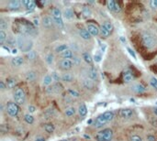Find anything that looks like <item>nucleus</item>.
<instances>
[{"label": "nucleus", "instance_id": "nucleus-1", "mask_svg": "<svg viewBox=\"0 0 157 141\" xmlns=\"http://www.w3.org/2000/svg\"><path fill=\"white\" fill-rule=\"evenodd\" d=\"M17 46L20 47V49H21V50L25 52L30 51V49L32 47V42L29 40L26 39L24 36H20L17 38Z\"/></svg>", "mask_w": 157, "mask_h": 141}, {"label": "nucleus", "instance_id": "nucleus-2", "mask_svg": "<svg viewBox=\"0 0 157 141\" xmlns=\"http://www.w3.org/2000/svg\"><path fill=\"white\" fill-rule=\"evenodd\" d=\"M113 136V132L110 128H106L100 132L97 133V141H110Z\"/></svg>", "mask_w": 157, "mask_h": 141}, {"label": "nucleus", "instance_id": "nucleus-3", "mask_svg": "<svg viewBox=\"0 0 157 141\" xmlns=\"http://www.w3.org/2000/svg\"><path fill=\"white\" fill-rule=\"evenodd\" d=\"M14 100L17 104H23L26 100V95L22 88H17L14 92Z\"/></svg>", "mask_w": 157, "mask_h": 141}, {"label": "nucleus", "instance_id": "nucleus-4", "mask_svg": "<svg viewBox=\"0 0 157 141\" xmlns=\"http://www.w3.org/2000/svg\"><path fill=\"white\" fill-rule=\"evenodd\" d=\"M143 44L148 49H152L155 46V40L153 36L148 32H145L143 34Z\"/></svg>", "mask_w": 157, "mask_h": 141}, {"label": "nucleus", "instance_id": "nucleus-5", "mask_svg": "<svg viewBox=\"0 0 157 141\" xmlns=\"http://www.w3.org/2000/svg\"><path fill=\"white\" fill-rule=\"evenodd\" d=\"M7 111L8 113L11 116H16L20 112V108H19V105H17L16 103H12L9 102L7 104Z\"/></svg>", "mask_w": 157, "mask_h": 141}, {"label": "nucleus", "instance_id": "nucleus-6", "mask_svg": "<svg viewBox=\"0 0 157 141\" xmlns=\"http://www.w3.org/2000/svg\"><path fill=\"white\" fill-rule=\"evenodd\" d=\"M63 91V85L60 82H56L52 86L49 87L47 89L48 94H59Z\"/></svg>", "mask_w": 157, "mask_h": 141}, {"label": "nucleus", "instance_id": "nucleus-7", "mask_svg": "<svg viewBox=\"0 0 157 141\" xmlns=\"http://www.w3.org/2000/svg\"><path fill=\"white\" fill-rule=\"evenodd\" d=\"M107 123H109V121L107 120V118L105 117L104 115L102 114V115L98 116L96 118L95 123H94V126H95L96 128H101V127H103L104 125H106Z\"/></svg>", "mask_w": 157, "mask_h": 141}, {"label": "nucleus", "instance_id": "nucleus-8", "mask_svg": "<svg viewBox=\"0 0 157 141\" xmlns=\"http://www.w3.org/2000/svg\"><path fill=\"white\" fill-rule=\"evenodd\" d=\"M73 64L74 62L71 61V60H66V59H63L59 63V66L62 70H70L72 67H73Z\"/></svg>", "mask_w": 157, "mask_h": 141}, {"label": "nucleus", "instance_id": "nucleus-9", "mask_svg": "<svg viewBox=\"0 0 157 141\" xmlns=\"http://www.w3.org/2000/svg\"><path fill=\"white\" fill-rule=\"evenodd\" d=\"M86 29L88 30V32L92 35V36H97L100 33V29L94 24H87Z\"/></svg>", "mask_w": 157, "mask_h": 141}, {"label": "nucleus", "instance_id": "nucleus-10", "mask_svg": "<svg viewBox=\"0 0 157 141\" xmlns=\"http://www.w3.org/2000/svg\"><path fill=\"white\" fill-rule=\"evenodd\" d=\"M51 16H52V20H62V12L59 8H54L51 10Z\"/></svg>", "mask_w": 157, "mask_h": 141}, {"label": "nucleus", "instance_id": "nucleus-11", "mask_svg": "<svg viewBox=\"0 0 157 141\" xmlns=\"http://www.w3.org/2000/svg\"><path fill=\"white\" fill-rule=\"evenodd\" d=\"M11 62L14 66L16 67H20L23 64L24 62V60L22 57H20V56H17V57H14L12 60H11Z\"/></svg>", "mask_w": 157, "mask_h": 141}, {"label": "nucleus", "instance_id": "nucleus-12", "mask_svg": "<svg viewBox=\"0 0 157 141\" xmlns=\"http://www.w3.org/2000/svg\"><path fill=\"white\" fill-rule=\"evenodd\" d=\"M132 110L131 109H121L119 111V116L123 118H130L132 116Z\"/></svg>", "mask_w": 157, "mask_h": 141}, {"label": "nucleus", "instance_id": "nucleus-13", "mask_svg": "<svg viewBox=\"0 0 157 141\" xmlns=\"http://www.w3.org/2000/svg\"><path fill=\"white\" fill-rule=\"evenodd\" d=\"M20 4H21V2H20L19 0H11V1H9V3L8 4V7L10 9H17L20 7Z\"/></svg>", "mask_w": 157, "mask_h": 141}, {"label": "nucleus", "instance_id": "nucleus-14", "mask_svg": "<svg viewBox=\"0 0 157 141\" xmlns=\"http://www.w3.org/2000/svg\"><path fill=\"white\" fill-rule=\"evenodd\" d=\"M79 34H80L81 38L84 39V40H90V38H91V34L88 32V30H87V29H85V28L80 29Z\"/></svg>", "mask_w": 157, "mask_h": 141}, {"label": "nucleus", "instance_id": "nucleus-15", "mask_svg": "<svg viewBox=\"0 0 157 141\" xmlns=\"http://www.w3.org/2000/svg\"><path fill=\"white\" fill-rule=\"evenodd\" d=\"M132 90H133L135 93H137V94H143V93L145 91V88H144L143 85L138 83V84H135V85L132 86Z\"/></svg>", "mask_w": 157, "mask_h": 141}, {"label": "nucleus", "instance_id": "nucleus-16", "mask_svg": "<svg viewBox=\"0 0 157 141\" xmlns=\"http://www.w3.org/2000/svg\"><path fill=\"white\" fill-rule=\"evenodd\" d=\"M123 81H124V82H127V83L133 81V75L131 74V72H129V70H127V72L124 73V74H123Z\"/></svg>", "mask_w": 157, "mask_h": 141}, {"label": "nucleus", "instance_id": "nucleus-17", "mask_svg": "<svg viewBox=\"0 0 157 141\" xmlns=\"http://www.w3.org/2000/svg\"><path fill=\"white\" fill-rule=\"evenodd\" d=\"M36 78H37L36 73L32 72V70H30V72H28V73L26 74V79H27V81H29V82H33V81L36 80Z\"/></svg>", "mask_w": 157, "mask_h": 141}, {"label": "nucleus", "instance_id": "nucleus-18", "mask_svg": "<svg viewBox=\"0 0 157 141\" xmlns=\"http://www.w3.org/2000/svg\"><path fill=\"white\" fill-rule=\"evenodd\" d=\"M88 77L90 80L92 81H95L97 79V70L94 69V68H91L89 70H88Z\"/></svg>", "mask_w": 157, "mask_h": 141}, {"label": "nucleus", "instance_id": "nucleus-19", "mask_svg": "<svg viewBox=\"0 0 157 141\" xmlns=\"http://www.w3.org/2000/svg\"><path fill=\"white\" fill-rule=\"evenodd\" d=\"M61 56L63 58V59H66V60H69V59H71V58H73V56H74V54H73V51L71 50H65V51H63V52H62L61 53Z\"/></svg>", "mask_w": 157, "mask_h": 141}, {"label": "nucleus", "instance_id": "nucleus-20", "mask_svg": "<svg viewBox=\"0 0 157 141\" xmlns=\"http://www.w3.org/2000/svg\"><path fill=\"white\" fill-rule=\"evenodd\" d=\"M42 24L45 28H50L52 25V20L51 16H45L42 20Z\"/></svg>", "mask_w": 157, "mask_h": 141}, {"label": "nucleus", "instance_id": "nucleus-21", "mask_svg": "<svg viewBox=\"0 0 157 141\" xmlns=\"http://www.w3.org/2000/svg\"><path fill=\"white\" fill-rule=\"evenodd\" d=\"M74 75L72 74H64L63 76H62V80L66 82H71L74 81Z\"/></svg>", "mask_w": 157, "mask_h": 141}, {"label": "nucleus", "instance_id": "nucleus-22", "mask_svg": "<svg viewBox=\"0 0 157 141\" xmlns=\"http://www.w3.org/2000/svg\"><path fill=\"white\" fill-rule=\"evenodd\" d=\"M63 16H64L65 19L71 20V19H73V17H74V12H73L72 9L67 8V9H65V10L63 11Z\"/></svg>", "mask_w": 157, "mask_h": 141}, {"label": "nucleus", "instance_id": "nucleus-23", "mask_svg": "<svg viewBox=\"0 0 157 141\" xmlns=\"http://www.w3.org/2000/svg\"><path fill=\"white\" fill-rule=\"evenodd\" d=\"M83 84H84V86L86 88V89H92V88L94 87L93 81L90 80V79H85V80H84Z\"/></svg>", "mask_w": 157, "mask_h": 141}, {"label": "nucleus", "instance_id": "nucleus-24", "mask_svg": "<svg viewBox=\"0 0 157 141\" xmlns=\"http://www.w3.org/2000/svg\"><path fill=\"white\" fill-rule=\"evenodd\" d=\"M68 50V46L66 44H59L56 48H55V51L57 52V53H59V52H63L65 50Z\"/></svg>", "mask_w": 157, "mask_h": 141}, {"label": "nucleus", "instance_id": "nucleus-25", "mask_svg": "<svg viewBox=\"0 0 157 141\" xmlns=\"http://www.w3.org/2000/svg\"><path fill=\"white\" fill-rule=\"evenodd\" d=\"M78 113H79V115L81 116H85L86 114H87V108H86V106L85 105L83 104H81L80 106H79V108H78Z\"/></svg>", "mask_w": 157, "mask_h": 141}, {"label": "nucleus", "instance_id": "nucleus-26", "mask_svg": "<svg viewBox=\"0 0 157 141\" xmlns=\"http://www.w3.org/2000/svg\"><path fill=\"white\" fill-rule=\"evenodd\" d=\"M83 59L85 60V62L86 63H88V64H91L93 60H92V57L89 53H87V52H85V53L83 54Z\"/></svg>", "mask_w": 157, "mask_h": 141}, {"label": "nucleus", "instance_id": "nucleus-27", "mask_svg": "<svg viewBox=\"0 0 157 141\" xmlns=\"http://www.w3.org/2000/svg\"><path fill=\"white\" fill-rule=\"evenodd\" d=\"M36 52H35L34 50H30V51H29L28 53L26 54V57H27V59L29 60V61H33V60H35L36 59Z\"/></svg>", "mask_w": 157, "mask_h": 141}, {"label": "nucleus", "instance_id": "nucleus-28", "mask_svg": "<svg viewBox=\"0 0 157 141\" xmlns=\"http://www.w3.org/2000/svg\"><path fill=\"white\" fill-rule=\"evenodd\" d=\"M100 35L103 37V38H108L109 35H110V32L109 30H107L106 28H105L103 26L101 27L100 28Z\"/></svg>", "mask_w": 157, "mask_h": 141}, {"label": "nucleus", "instance_id": "nucleus-29", "mask_svg": "<svg viewBox=\"0 0 157 141\" xmlns=\"http://www.w3.org/2000/svg\"><path fill=\"white\" fill-rule=\"evenodd\" d=\"M75 107H68L66 110H65V116H72L75 114Z\"/></svg>", "mask_w": 157, "mask_h": 141}, {"label": "nucleus", "instance_id": "nucleus-30", "mask_svg": "<svg viewBox=\"0 0 157 141\" xmlns=\"http://www.w3.org/2000/svg\"><path fill=\"white\" fill-rule=\"evenodd\" d=\"M16 83H17V82H16V80L14 78H9V79L7 80V87L9 88V89H10V88L15 87Z\"/></svg>", "mask_w": 157, "mask_h": 141}, {"label": "nucleus", "instance_id": "nucleus-31", "mask_svg": "<svg viewBox=\"0 0 157 141\" xmlns=\"http://www.w3.org/2000/svg\"><path fill=\"white\" fill-rule=\"evenodd\" d=\"M104 116L107 118V120L109 121V122H110L113 118H114V113L113 112H111V111H108V112H105L104 114Z\"/></svg>", "mask_w": 157, "mask_h": 141}, {"label": "nucleus", "instance_id": "nucleus-32", "mask_svg": "<svg viewBox=\"0 0 157 141\" xmlns=\"http://www.w3.org/2000/svg\"><path fill=\"white\" fill-rule=\"evenodd\" d=\"M54 81L52 80V77L51 75H46L44 78H43V81H42V83L44 85H50L51 83V82Z\"/></svg>", "mask_w": 157, "mask_h": 141}, {"label": "nucleus", "instance_id": "nucleus-33", "mask_svg": "<svg viewBox=\"0 0 157 141\" xmlns=\"http://www.w3.org/2000/svg\"><path fill=\"white\" fill-rule=\"evenodd\" d=\"M44 129L48 133H52V132L54 131V126L52 125V124H46L44 126Z\"/></svg>", "mask_w": 157, "mask_h": 141}, {"label": "nucleus", "instance_id": "nucleus-34", "mask_svg": "<svg viewBox=\"0 0 157 141\" xmlns=\"http://www.w3.org/2000/svg\"><path fill=\"white\" fill-rule=\"evenodd\" d=\"M105 28H106L107 30H109L110 33H111V31L113 30V25L110 23V22H109V21H106V22H104V24L102 25Z\"/></svg>", "mask_w": 157, "mask_h": 141}, {"label": "nucleus", "instance_id": "nucleus-35", "mask_svg": "<svg viewBox=\"0 0 157 141\" xmlns=\"http://www.w3.org/2000/svg\"><path fill=\"white\" fill-rule=\"evenodd\" d=\"M8 28V23L5 21V20L1 19L0 20V29L1 31H5Z\"/></svg>", "mask_w": 157, "mask_h": 141}, {"label": "nucleus", "instance_id": "nucleus-36", "mask_svg": "<svg viewBox=\"0 0 157 141\" xmlns=\"http://www.w3.org/2000/svg\"><path fill=\"white\" fill-rule=\"evenodd\" d=\"M82 13H83V15H84L85 16H86V17L91 16V10H90L88 8H86V7L83 8V9H82Z\"/></svg>", "mask_w": 157, "mask_h": 141}, {"label": "nucleus", "instance_id": "nucleus-37", "mask_svg": "<svg viewBox=\"0 0 157 141\" xmlns=\"http://www.w3.org/2000/svg\"><path fill=\"white\" fill-rule=\"evenodd\" d=\"M7 40V34L5 31H0V43L4 44V42Z\"/></svg>", "mask_w": 157, "mask_h": 141}, {"label": "nucleus", "instance_id": "nucleus-38", "mask_svg": "<svg viewBox=\"0 0 157 141\" xmlns=\"http://www.w3.org/2000/svg\"><path fill=\"white\" fill-rule=\"evenodd\" d=\"M68 94H69V95H70V96H72V97H75V98H77V97H79V96H80V94H79V93H78V92H76L75 90H72V89H69V90H68Z\"/></svg>", "mask_w": 157, "mask_h": 141}, {"label": "nucleus", "instance_id": "nucleus-39", "mask_svg": "<svg viewBox=\"0 0 157 141\" xmlns=\"http://www.w3.org/2000/svg\"><path fill=\"white\" fill-rule=\"evenodd\" d=\"M24 119H25V121L28 123V124H32V123L34 122V118H33V116H30L29 114L25 115Z\"/></svg>", "mask_w": 157, "mask_h": 141}, {"label": "nucleus", "instance_id": "nucleus-40", "mask_svg": "<svg viewBox=\"0 0 157 141\" xmlns=\"http://www.w3.org/2000/svg\"><path fill=\"white\" fill-rule=\"evenodd\" d=\"M115 5H116V2L113 1V0H109V1L107 2V6H108V8H109V10H114Z\"/></svg>", "mask_w": 157, "mask_h": 141}, {"label": "nucleus", "instance_id": "nucleus-41", "mask_svg": "<svg viewBox=\"0 0 157 141\" xmlns=\"http://www.w3.org/2000/svg\"><path fill=\"white\" fill-rule=\"evenodd\" d=\"M35 3L34 1H31V0H29L28 1V4L26 5V8H27V9H29V10H32V9H34L35 8Z\"/></svg>", "mask_w": 157, "mask_h": 141}, {"label": "nucleus", "instance_id": "nucleus-42", "mask_svg": "<svg viewBox=\"0 0 157 141\" xmlns=\"http://www.w3.org/2000/svg\"><path fill=\"white\" fill-rule=\"evenodd\" d=\"M45 61H46V62H47L48 64H51L52 62H54V55H52L51 53H49V54L46 56Z\"/></svg>", "mask_w": 157, "mask_h": 141}, {"label": "nucleus", "instance_id": "nucleus-43", "mask_svg": "<svg viewBox=\"0 0 157 141\" xmlns=\"http://www.w3.org/2000/svg\"><path fill=\"white\" fill-rule=\"evenodd\" d=\"M150 83H151V85L154 88L155 90H157V79L156 78L152 77L151 78V81H150Z\"/></svg>", "mask_w": 157, "mask_h": 141}, {"label": "nucleus", "instance_id": "nucleus-44", "mask_svg": "<svg viewBox=\"0 0 157 141\" xmlns=\"http://www.w3.org/2000/svg\"><path fill=\"white\" fill-rule=\"evenodd\" d=\"M131 141H143L142 137L137 135H133L131 136Z\"/></svg>", "mask_w": 157, "mask_h": 141}, {"label": "nucleus", "instance_id": "nucleus-45", "mask_svg": "<svg viewBox=\"0 0 157 141\" xmlns=\"http://www.w3.org/2000/svg\"><path fill=\"white\" fill-rule=\"evenodd\" d=\"M51 77H52V80L56 81V82L60 81V78H62V77H60L56 73H52V74H51Z\"/></svg>", "mask_w": 157, "mask_h": 141}, {"label": "nucleus", "instance_id": "nucleus-46", "mask_svg": "<svg viewBox=\"0 0 157 141\" xmlns=\"http://www.w3.org/2000/svg\"><path fill=\"white\" fill-rule=\"evenodd\" d=\"M150 6L153 9L157 8V0H151V1H150Z\"/></svg>", "mask_w": 157, "mask_h": 141}, {"label": "nucleus", "instance_id": "nucleus-47", "mask_svg": "<svg viewBox=\"0 0 157 141\" xmlns=\"http://www.w3.org/2000/svg\"><path fill=\"white\" fill-rule=\"evenodd\" d=\"M28 109H29V113H34L35 110H36V107H35L34 105H29Z\"/></svg>", "mask_w": 157, "mask_h": 141}, {"label": "nucleus", "instance_id": "nucleus-48", "mask_svg": "<svg viewBox=\"0 0 157 141\" xmlns=\"http://www.w3.org/2000/svg\"><path fill=\"white\" fill-rule=\"evenodd\" d=\"M127 50H128V51H129V53H130L134 59H136V55H135V53H134V51H133L131 48H127Z\"/></svg>", "mask_w": 157, "mask_h": 141}, {"label": "nucleus", "instance_id": "nucleus-49", "mask_svg": "<svg viewBox=\"0 0 157 141\" xmlns=\"http://www.w3.org/2000/svg\"><path fill=\"white\" fill-rule=\"evenodd\" d=\"M147 140H148V141H156V138H155L154 136H152V135H149V136H147Z\"/></svg>", "mask_w": 157, "mask_h": 141}, {"label": "nucleus", "instance_id": "nucleus-50", "mask_svg": "<svg viewBox=\"0 0 157 141\" xmlns=\"http://www.w3.org/2000/svg\"><path fill=\"white\" fill-rule=\"evenodd\" d=\"M0 88H1V90H5L7 88V86H6V84H5V82L3 81L0 82Z\"/></svg>", "mask_w": 157, "mask_h": 141}, {"label": "nucleus", "instance_id": "nucleus-51", "mask_svg": "<svg viewBox=\"0 0 157 141\" xmlns=\"http://www.w3.org/2000/svg\"><path fill=\"white\" fill-rule=\"evenodd\" d=\"M114 11H115V12H119V11H120V6H119L117 2H116V5H115Z\"/></svg>", "mask_w": 157, "mask_h": 141}, {"label": "nucleus", "instance_id": "nucleus-52", "mask_svg": "<svg viewBox=\"0 0 157 141\" xmlns=\"http://www.w3.org/2000/svg\"><path fill=\"white\" fill-rule=\"evenodd\" d=\"M100 60H101V56H100V55H97V54L95 55V61H96V62H100Z\"/></svg>", "mask_w": 157, "mask_h": 141}, {"label": "nucleus", "instance_id": "nucleus-53", "mask_svg": "<svg viewBox=\"0 0 157 141\" xmlns=\"http://www.w3.org/2000/svg\"><path fill=\"white\" fill-rule=\"evenodd\" d=\"M80 60L78 58H74V64H79Z\"/></svg>", "mask_w": 157, "mask_h": 141}, {"label": "nucleus", "instance_id": "nucleus-54", "mask_svg": "<svg viewBox=\"0 0 157 141\" xmlns=\"http://www.w3.org/2000/svg\"><path fill=\"white\" fill-rule=\"evenodd\" d=\"M33 22H34V25H35V26H38V25H39V20H38V19H35V20H33Z\"/></svg>", "mask_w": 157, "mask_h": 141}, {"label": "nucleus", "instance_id": "nucleus-55", "mask_svg": "<svg viewBox=\"0 0 157 141\" xmlns=\"http://www.w3.org/2000/svg\"><path fill=\"white\" fill-rule=\"evenodd\" d=\"M17 52V49H13V50H12V53H13V54H16Z\"/></svg>", "mask_w": 157, "mask_h": 141}, {"label": "nucleus", "instance_id": "nucleus-56", "mask_svg": "<svg viewBox=\"0 0 157 141\" xmlns=\"http://www.w3.org/2000/svg\"><path fill=\"white\" fill-rule=\"evenodd\" d=\"M34 141H44L43 138H37L36 140H34Z\"/></svg>", "mask_w": 157, "mask_h": 141}, {"label": "nucleus", "instance_id": "nucleus-57", "mask_svg": "<svg viewBox=\"0 0 157 141\" xmlns=\"http://www.w3.org/2000/svg\"><path fill=\"white\" fill-rule=\"evenodd\" d=\"M153 113L157 116V107H155V108L153 109Z\"/></svg>", "mask_w": 157, "mask_h": 141}, {"label": "nucleus", "instance_id": "nucleus-58", "mask_svg": "<svg viewBox=\"0 0 157 141\" xmlns=\"http://www.w3.org/2000/svg\"><path fill=\"white\" fill-rule=\"evenodd\" d=\"M60 141H69V139H62V140H60Z\"/></svg>", "mask_w": 157, "mask_h": 141}]
</instances>
